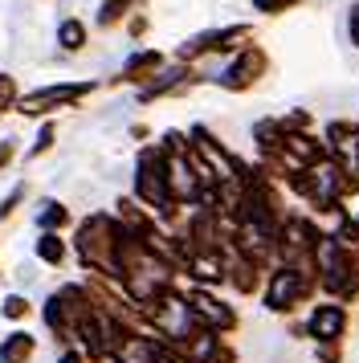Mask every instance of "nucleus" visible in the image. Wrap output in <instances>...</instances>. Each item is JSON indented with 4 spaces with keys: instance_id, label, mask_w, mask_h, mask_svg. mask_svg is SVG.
<instances>
[{
    "instance_id": "nucleus-1",
    "label": "nucleus",
    "mask_w": 359,
    "mask_h": 363,
    "mask_svg": "<svg viewBox=\"0 0 359 363\" xmlns=\"http://www.w3.org/2000/svg\"><path fill=\"white\" fill-rule=\"evenodd\" d=\"M62 37H65V45H82V29H78V25H65Z\"/></svg>"
}]
</instances>
